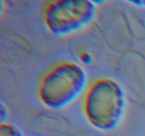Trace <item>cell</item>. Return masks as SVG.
Returning <instances> with one entry per match:
<instances>
[{"mask_svg":"<svg viewBox=\"0 0 145 136\" xmlns=\"http://www.w3.org/2000/svg\"><path fill=\"white\" fill-rule=\"evenodd\" d=\"M0 136H24V133L17 126L6 122L0 124Z\"/></svg>","mask_w":145,"mask_h":136,"instance_id":"cell-4","label":"cell"},{"mask_svg":"<svg viewBox=\"0 0 145 136\" xmlns=\"http://www.w3.org/2000/svg\"><path fill=\"white\" fill-rule=\"evenodd\" d=\"M96 4L89 0L50 1L43 11L48 29L55 35H67L89 25L94 18Z\"/></svg>","mask_w":145,"mask_h":136,"instance_id":"cell-3","label":"cell"},{"mask_svg":"<svg viewBox=\"0 0 145 136\" xmlns=\"http://www.w3.org/2000/svg\"><path fill=\"white\" fill-rule=\"evenodd\" d=\"M87 77L84 69L73 62L57 63L41 76L38 96L42 103L54 110L70 104L85 89Z\"/></svg>","mask_w":145,"mask_h":136,"instance_id":"cell-2","label":"cell"},{"mask_svg":"<svg viewBox=\"0 0 145 136\" xmlns=\"http://www.w3.org/2000/svg\"><path fill=\"white\" fill-rule=\"evenodd\" d=\"M80 59L84 63H89L91 61V58L90 55L87 52H82L80 54Z\"/></svg>","mask_w":145,"mask_h":136,"instance_id":"cell-6","label":"cell"},{"mask_svg":"<svg viewBox=\"0 0 145 136\" xmlns=\"http://www.w3.org/2000/svg\"><path fill=\"white\" fill-rule=\"evenodd\" d=\"M125 94L118 82L108 77L95 79L85 90L83 110L95 128L110 131L118 127L124 115Z\"/></svg>","mask_w":145,"mask_h":136,"instance_id":"cell-1","label":"cell"},{"mask_svg":"<svg viewBox=\"0 0 145 136\" xmlns=\"http://www.w3.org/2000/svg\"><path fill=\"white\" fill-rule=\"evenodd\" d=\"M131 4H135L138 7H144L145 6V1H132L130 2Z\"/></svg>","mask_w":145,"mask_h":136,"instance_id":"cell-7","label":"cell"},{"mask_svg":"<svg viewBox=\"0 0 145 136\" xmlns=\"http://www.w3.org/2000/svg\"><path fill=\"white\" fill-rule=\"evenodd\" d=\"M8 112L7 107L1 103V106H0V122H1V123L7 122V118L8 117Z\"/></svg>","mask_w":145,"mask_h":136,"instance_id":"cell-5","label":"cell"}]
</instances>
